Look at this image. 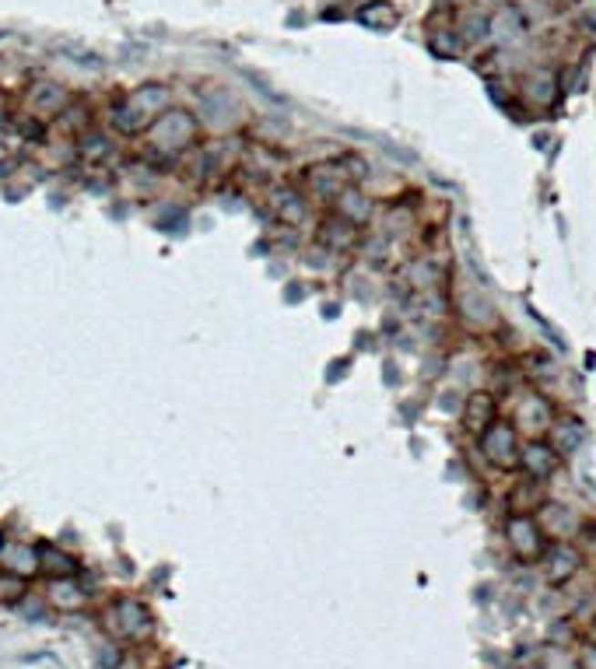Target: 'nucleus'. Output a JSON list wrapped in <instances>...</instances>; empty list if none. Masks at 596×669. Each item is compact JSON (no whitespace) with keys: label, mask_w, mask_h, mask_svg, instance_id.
Masks as SVG:
<instances>
[{"label":"nucleus","mask_w":596,"mask_h":669,"mask_svg":"<svg viewBox=\"0 0 596 669\" xmlns=\"http://www.w3.org/2000/svg\"><path fill=\"white\" fill-rule=\"evenodd\" d=\"M561 463H565V456L550 446L548 435H540V438H527V442H523V463H519V469L529 473V477H537V480H544V484H548L550 477L561 469Z\"/></svg>","instance_id":"nucleus-10"},{"label":"nucleus","mask_w":596,"mask_h":669,"mask_svg":"<svg viewBox=\"0 0 596 669\" xmlns=\"http://www.w3.org/2000/svg\"><path fill=\"white\" fill-rule=\"evenodd\" d=\"M527 361H529L527 372L533 379H554V376H558V368H554V361H550L548 355H537V351H533Z\"/></svg>","instance_id":"nucleus-23"},{"label":"nucleus","mask_w":596,"mask_h":669,"mask_svg":"<svg viewBox=\"0 0 596 669\" xmlns=\"http://www.w3.org/2000/svg\"><path fill=\"white\" fill-rule=\"evenodd\" d=\"M316 246L323 252H334V256H344V252H355L362 249V239H365V228H358L355 221H347L344 214L330 211L316 221Z\"/></svg>","instance_id":"nucleus-8"},{"label":"nucleus","mask_w":596,"mask_h":669,"mask_svg":"<svg viewBox=\"0 0 596 669\" xmlns=\"http://www.w3.org/2000/svg\"><path fill=\"white\" fill-rule=\"evenodd\" d=\"M548 501V491H544V480H537V477H516L512 480V488L505 494V505H509V512H529L537 515L540 512V505Z\"/></svg>","instance_id":"nucleus-14"},{"label":"nucleus","mask_w":596,"mask_h":669,"mask_svg":"<svg viewBox=\"0 0 596 669\" xmlns=\"http://www.w3.org/2000/svg\"><path fill=\"white\" fill-rule=\"evenodd\" d=\"M151 137H155V148L165 155H183L190 148H197L200 140V123L190 109H169L161 112L159 119L151 123Z\"/></svg>","instance_id":"nucleus-3"},{"label":"nucleus","mask_w":596,"mask_h":669,"mask_svg":"<svg viewBox=\"0 0 596 669\" xmlns=\"http://www.w3.org/2000/svg\"><path fill=\"white\" fill-rule=\"evenodd\" d=\"M334 211L344 214L347 221H355L358 228H365V224H372V218H375V201L368 197L362 186H347L344 193L334 201Z\"/></svg>","instance_id":"nucleus-17"},{"label":"nucleus","mask_w":596,"mask_h":669,"mask_svg":"<svg viewBox=\"0 0 596 669\" xmlns=\"http://www.w3.org/2000/svg\"><path fill=\"white\" fill-rule=\"evenodd\" d=\"M505 543H509V554L523 564H537L544 561L550 547L548 530L540 526V519L529 512H509L505 519Z\"/></svg>","instance_id":"nucleus-2"},{"label":"nucleus","mask_w":596,"mask_h":669,"mask_svg":"<svg viewBox=\"0 0 596 669\" xmlns=\"http://www.w3.org/2000/svg\"><path fill=\"white\" fill-rule=\"evenodd\" d=\"M478 452L491 469L498 473H516L523 463V431L509 417H498L495 424H488L478 435Z\"/></svg>","instance_id":"nucleus-1"},{"label":"nucleus","mask_w":596,"mask_h":669,"mask_svg":"<svg viewBox=\"0 0 596 669\" xmlns=\"http://www.w3.org/2000/svg\"><path fill=\"white\" fill-rule=\"evenodd\" d=\"M355 22L372 32H393L400 25V7L393 0H362L355 7Z\"/></svg>","instance_id":"nucleus-16"},{"label":"nucleus","mask_w":596,"mask_h":669,"mask_svg":"<svg viewBox=\"0 0 596 669\" xmlns=\"http://www.w3.org/2000/svg\"><path fill=\"white\" fill-rule=\"evenodd\" d=\"M337 158H341V165H344L351 186H362V182L372 176V165H368L365 155H358V151H344V155H337Z\"/></svg>","instance_id":"nucleus-22"},{"label":"nucleus","mask_w":596,"mask_h":669,"mask_svg":"<svg viewBox=\"0 0 596 669\" xmlns=\"http://www.w3.org/2000/svg\"><path fill=\"white\" fill-rule=\"evenodd\" d=\"M457 28H459V36H463V43L467 46L488 43V39L495 36V28H491V15L481 11V7H467V11L457 18Z\"/></svg>","instance_id":"nucleus-20"},{"label":"nucleus","mask_w":596,"mask_h":669,"mask_svg":"<svg viewBox=\"0 0 596 669\" xmlns=\"http://www.w3.org/2000/svg\"><path fill=\"white\" fill-rule=\"evenodd\" d=\"M169 102H172V91L169 85H159V81H151V85H140L127 102H123V130H140V127H151L155 119H159L161 112L169 109Z\"/></svg>","instance_id":"nucleus-7"},{"label":"nucleus","mask_w":596,"mask_h":669,"mask_svg":"<svg viewBox=\"0 0 596 669\" xmlns=\"http://www.w3.org/2000/svg\"><path fill=\"white\" fill-rule=\"evenodd\" d=\"M548 442L569 459V456H575L579 448L590 442V427H586L582 417H572V414L569 417H554V424H550L548 431Z\"/></svg>","instance_id":"nucleus-13"},{"label":"nucleus","mask_w":596,"mask_h":669,"mask_svg":"<svg viewBox=\"0 0 596 669\" xmlns=\"http://www.w3.org/2000/svg\"><path fill=\"white\" fill-rule=\"evenodd\" d=\"M463 427L478 438L488 424H495L502 417V403H498V393L495 389H474V393H467V400H463Z\"/></svg>","instance_id":"nucleus-9"},{"label":"nucleus","mask_w":596,"mask_h":669,"mask_svg":"<svg viewBox=\"0 0 596 669\" xmlns=\"http://www.w3.org/2000/svg\"><path fill=\"white\" fill-rule=\"evenodd\" d=\"M554 417H558V410H554V403H550L540 389H516V393H512V403H509V421L516 424L527 438H540V435H548Z\"/></svg>","instance_id":"nucleus-4"},{"label":"nucleus","mask_w":596,"mask_h":669,"mask_svg":"<svg viewBox=\"0 0 596 669\" xmlns=\"http://www.w3.org/2000/svg\"><path fill=\"white\" fill-rule=\"evenodd\" d=\"M267 211L284 228H305L309 214H313V201L298 182H274L267 190Z\"/></svg>","instance_id":"nucleus-6"},{"label":"nucleus","mask_w":596,"mask_h":669,"mask_svg":"<svg viewBox=\"0 0 596 669\" xmlns=\"http://www.w3.org/2000/svg\"><path fill=\"white\" fill-rule=\"evenodd\" d=\"M519 91H523L527 106H533V109H550V106L561 98V77H558V70L537 67L523 77Z\"/></svg>","instance_id":"nucleus-12"},{"label":"nucleus","mask_w":596,"mask_h":669,"mask_svg":"<svg viewBox=\"0 0 596 669\" xmlns=\"http://www.w3.org/2000/svg\"><path fill=\"white\" fill-rule=\"evenodd\" d=\"M544 575H548L550 585H565V582H572L579 575V568H582V551L569 543V540H554L548 547V554H544Z\"/></svg>","instance_id":"nucleus-11"},{"label":"nucleus","mask_w":596,"mask_h":669,"mask_svg":"<svg viewBox=\"0 0 596 669\" xmlns=\"http://www.w3.org/2000/svg\"><path fill=\"white\" fill-rule=\"evenodd\" d=\"M537 515H540V519H558V522H550L548 526L550 540H561V536L569 540L575 530H582V515L572 512V509H569V505H561V501H550V498L540 505V512Z\"/></svg>","instance_id":"nucleus-19"},{"label":"nucleus","mask_w":596,"mask_h":669,"mask_svg":"<svg viewBox=\"0 0 596 669\" xmlns=\"http://www.w3.org/2000/svg\"><path fill=\"white\" fill-rule=\"evenodd\" d=\"M204 109L214 123H235V119H242V102L225 85H214V88L204 91Z\"/></svg>","instance_id":"nucleus-18"},{"label":"nucleus","mask_w":596,"mask_h":669,"mask_svg":"<svg viewBox=\"0 0 596 669\" xmlns=\"http://www.w3.org/2000/svg\"><path fill=\"white\" fill-rule=\"evenodd\" d=\"M593 540H596V533H593Z\"/></svg>","instance_id":"nucleus-24"},{"label":"nucleus","mask_w":596,"mask_h":669,"mask_svg":"<svg viewBox=\"0 0 596 669\" xmlns=\"http://www.w3.org/2000/svg\"><path fill=\"white\" fill-rule=\"evenodd\" d=\"M298 186L309 193V201L334 203L347 186H351V179H347L341 158H326V161H309V165H302Z\"/></svg>","instance_id":"nucleus-5"},{"label":"nucleus","mask_w":596,"mask_h":669,"mask_svg":"<svg viewBox=\"0 0 596 669\" xmlns=\"http://www.w3.org/2000/svg\"><path fill=\"white\" fill-rule=\"evenodd\" d=\"M457 305H459V315H463V319H470V326L488 330V326H495V323H498L495 305H491L488 298H481L478 291H463V294L457 298Z\"/></svg>","instance_id":"nucleus-21"},{"label":"nucleus","mask_w":596,"mask_h":669,"mask_svg":"<svg viewBox=\"0 0 596 669\" xmlns=\"http://www.w3.org/2000/svg\"><path fill=\"white\" fill-rule=\"evenodd\" d=\"M425 46H428V53L438 57V60H457L459 53L467 49V43H463V36H459V28L453 18L442 25L428 22V28H425Z\"/></svg>","instance_id":"nucleus-15"}]
</instances>
